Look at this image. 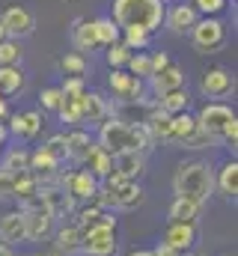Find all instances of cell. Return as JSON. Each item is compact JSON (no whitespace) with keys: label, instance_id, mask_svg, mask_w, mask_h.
<instances>
[{"label":"cell","instance_id":"cell-1","mask_svg":"<svg viewBox=\"0 0 238 256\" xmlns=\"http://www.w3.org/2000/svg\"><path fill=\"white\" fill-rule=\"evenodd\" d=\"M173 194L196 206H206L214 194V167L202 158L182 161L173 173Z\"/></svg>","mask_w":238,"mask_h":256},{"label":"cell","instance_id":"cell-2","mask_svg":"<svg viewBox=\"0 0 238 256\" xmlns=\"http://www.w3.org/2000/svg\"><path fill=\"white\" fill-rule=\"evenodd\" d=\"M96 143L102 146V149H108L110 155H119V152H149L155 143H152V137H149V131L140 126H128V122H122L116 120L114 114L98 126V134H96Z\"/></svg>","mask_w":238,"mask_h":256},{"label":"cell","instance_id":"cell-3","mask_svg":"<svg viewBox=\"0 0 238 256\" xmlns=\"http://www.w3.org/2000/svg\"><path fill=\"white\" fill-rule=\"evenodd\" d=\"M110 18L119 30H143L152 36L164 27V3L161 0H114Z\"/></svg>","mask_w":238,"mask_h":256},{"label":"cell","instance_id":"cell-4","mask_svg":"<svg viewBox=\"0 0 238 256\" xmlns=\"http://www.w3.org/2000/svg\"><path fill=\"white\" fill-rule=\"evenodd\" d=\"M116 214L114 212H102L90 226L80 230V254L84 256H116L119 242H116Z\"/></svg>","mask_w":238,"mask_h":256},{"label":"cell","instance_id":"cell-5","mask_svg":"<svg viewBox=\"0 0 238 256\" xmlns=\"http://www.w3.org/2000/svg\"><path fill=\"white\" fill-rule=\"evenodd\" d=\"M188 36H190V45L200 54H218L226 45V24L214 15H200Z\"/></svg>","mask_w":238,"mask_h":256},{"label":"cell","instance_id":"cell-6","mask_svg":"<svg viewBox=\"0 0 238 256\" xmlns=\"http://www.w3.org/2000/svg\"><path fill=\"white\" fill-rule=\"evenodd\" d=\"M194 120H196V126L202 128L208 137H214V140L220 143V134H224V128L236 120V110H232L226 102H206V104L194 114Z\"/></svg>","mask_w":238,"mask_h":256},{"label":"cell","instance_id":"cell-7","mask_svg":"<svg viewBox=\"0 0 238 256\" xmlns=\"http://www.w3.org/2000/svg\"><path fill=\"white\" fill-rule=\"evenodd\" d=\"M57 185L62 188V194H66L74 206L90 202V200L96 196V191H98V179H96V176H90L84 167H80V170L60 173V176H57Z\"/></svg>","mask_w":238,"mask_h":256},{"label":"cell","instance_id":"cell-8","mask_svg":"<svg viewBox=\"0 0 238 256\" xmlns=\"http://www.w3.org/2000/svg\"><path fill=\"white\" fill-rule=\"evenodd\" d=\"M108 86L122 104H146V80L128 74L125 68H110Z\"/></svg>","mask_w":238,"mask_h":256},{"label":"cell","instance_id":"cell-9","mask_svg":"<svg viewBox=\"0 0 238 256\" xmlns=\"http://www.w3.org/2000/svg\"><path fill=\"white\" fill-rule=\"evenodd\" d=\"M200 90H202L206 98L224 102V98H230V96L236 92V74H232L230 68H224V66H214V68H208V72L202 74Z\"/></svg>","mask_w":238,"mask_h":256},{"label":"cell","instance_id":"cell-10","mask_svg":"<svg viewBox=\"0 0 238 256\" xmlns=\"http://www.w3.org/2000/svg\"><path fill=\"white\" fill-rule=\"evenodd\" d=\"M24 212V226H27V242H45V238H51L54 236V214L51 212H45L42 208V202L36 200V202H30L27 208H21Z\"/></svg>","mask_w":238,"mask_h":256},{"label":"cell","instance_id":"cell-11","mask_svg":"<svg viewBox=\"0 0 238 256\" xmlns=\"http://www.w3.org/2000/svg\"><path fill=\"white\" fill-rule=\"evenodd\" d=\"M161 242L164 244H170L176 254H194V248H196V242H200V224H167V230H164V236H161Z\"/></svg>","mask_w":238,"mask_h":256},{"label":"cell","instance_id":"cell-12","mask_svg":"<svg viewBox=\"0 0 238 256\" xmlns=\"http://www.w3.org/2000/svg\"><path fill=\"white\" fill-rule=\"evenodd\" d=\"M0 24L6 27L9 39H27L36 30V15L30 9H24V6H9V9H3Z\"/></svg>","mask_w":238,"mask_h":256},{"label":"cell","instance_id":"cell-13","mask_svg":"<svg viewBox=\"0 0 238 256\" xmlns=\"http://www.w3.org/2000/svg\"><path fill=\"white\" fill-rule=\"evenodd\" d=\"M45 126V120H42V110H18V114H9V120H6V128H9V137H18V140H36L39 137V131Z\"/></svg>","mask_w":238,"mask_h":256},{"label":"cell","instance_id":"cell-14","mask_svg":"<svg viewBox=\"0 0 238 256\" xmlns=\"http://www.w3.org/2000/svg\"><path fill=\"white\" fill-rule=\"evenodd\" d=\"M110 114H114V108H110V102H108L102 92L86 90V92L80 96V126H96L98 128Z\"/></svg>","mask_w":238,"mask_h":256},{"label":"cell","instance_id":"cell-15","mask_svg":"<svg viewBox=\"0 0 238 256\" xmlns=\"http://www.w3.org/2000/svg\"><path fill=\"white\" fill-rule=\"evenodd\" d=\"M200 12L190 6V3H176V6H164V27L173 33V36H184L190 33V27L196 24Z\"/></svg>","mask_w":238,"mask_h":256},{"label":"cell","instance_id":"cell-16","mask_svg":"<svg viewBox=\"0 0 238 256\" xmlns=\"http://www.w3.org/2000/svg\"><path fill=\"white\" fill-rule=\"evenodd\" d=\"M27 242V226H24V212L21 208H9L0 214V244L15 248Z\"/></svg>","mask_w":238,"mask_h":256},{"label":"cell","instance_id":"cell-17","mask_svg":"<svg viewBox=\"0 0 238 256\" xmlns=\"http://www.w3.org/2000/svg\"><path fill=\"white\" fill-rule=\"evenodd\" d=\"M60 164H62V161H57L45 146H39V149L30 152V173H33L42 185H54V182H57Z\"/></svg>","mask_w":238,"mask_h":256},{"label":"cell","instance_id":"cell-18","mask_svg":"<svg viewBox=\"0 0 238 256\" xmlns=\"http://www.w3.org/2000/svg\"><path fill=\"white\" fill-rule=\"evenodd\" d=\"M149 90H152V96L158 98V96H164V92H170V90H178V86H184L188 84V74H184V68L178 63H170L164 72H158V74H152L149 80Z\"/></svg>","mask_w":238,"mask_h":256},{"label":"cell","instance_id":"cell-19","mask_svg":"<svg viewBox=\"0 0 238 256\" xmlns=\"http://www.w3.org/2000/svg\"><path fill=\"white\" fill-rule=\"evenodd\" d=\"M114 173L122 182H137L146 173V155L143 152H119V155H114Z\"/></svg>","mask_w":238,"mask_h":256},{"label":"cell","instance_id":"cell-20","mask_svg":"<svg viewBox=\"0 0 238 256\" xmlns=\"http://www.w3.org/2000/svg\"><path fill=\"white\" fill-rule=\"evenodd\" d=\"M92 146H96V140L90 137V131H84V128H72V131H66V161H72V164H84Z\"/></svg>","mask_w":238,"mask_h":256},{"label":"cell","instance_id":"cell-21","mask_svg":"<svg viewBox=\"0 0 238 256\" xmlns=\"http://www.w3.org/2000/svg\"><path fill=\"white\" fill-rule=\"evenodd\" d=\"M42 182L27 170V173H15V188H12V202H18V208H27L30 202L39 200Z\"/></svg>","mask_w":238,"mask_h":256},{"label":"cell","instance_id":"cell-22","mask_svg":"<svg viewBox=\"0 0 238 256\" xmlns=\"http://www.w3.org/2000/svg\"><path fill=\"white\" fill-rule=\"evenodd\" d=\"M108 188V185H104ZM114 191V202H116V212H134V208H140L143 206V200H146V194L140 188V182H119L116 188H110Z\"/></svg>","mask_w":238,"mask_h":256},{"label":"cell","instance_id":"cell-23","mask_svg":"<svg viewBox=\"0 0 238 256\" xmlns=\"http://www.w3.org/2000/svg\"><path fill=\"white\" fill-rule=\"evenodd\" d=\"M80 167H84V170H86L90 176H96L98 182H104V179H108V176L114 173V155H110L108 149H102V146L96 143V146L90 149V155H86V161H84Z\"/></svg>","mask_w":238,"mask_h":256},{"label":"cell","instance_id":"cell-24","mask_svg":"<svg viewBox=\"0 0 238 256\" xmlns=\"http://www.w3.org/2000/svg\"><path fill=\"white\" fill-rule=\"evenodd\" d=\"M214 191L226 200H236L238 196V161L230 158L220 164V170H214Z\"/></svg>","mask_w":238,"mask_h":256},{"label":"cell","instance_id":"cell-25","mask_svg":"<svg viewBox=\"0 0 238 256\" xmlns=\"http://www.w3.org/2000/svg\"><path fill=\"white\" fill-rule=\"evenodd\" d=\"M72 45H74V51L78 54H92V51H98V42H96V33H92V21L90 18H78L74 24H72Z\"/></svg>","mask_w":238,"mask_h":256},{"label":"cell","instance_id":"cell-26","mask_svg":"<svg viewBox=\"0 0 238 256\" xmlns=\"http://www.w3.org/2000/svg\"><path fill=\"white\" fill-rule=\"evenodd\" d=\"M155 108L164 110V114H170V116L184 114V110L190 108V92H188V86H178V90H170V92L158 96V98H155Z\"/></svg>","mask_w":238,"mask_h":256},{"label":"cell","instance_id":"cell-27","mask_svg":"<svg viewBox=\"0 0 238 256\" xmlns=\"http://www.w3.org/2000/svg\"><path fill=\"white\" fill-rule=\"evenodd\" d=\"M54 250H60L62 256L80 254V226L78 224H68V226L54 230Z\"/></svg>","mask_w":238,"mask_h":256},{"label":"cell","instance_id":"cell-28","mask_svg":"<svg viewBox=\"0 0 238 256\" xmlns=\"http://www.w3.org/2000/svg\"><path fill=\"white\" fill-rule=\"evenodd\" d=\"M200 208H202V206H196V202H190V200L173 196V202H170V208H167V218H170L173 224H200Z\"/></svg>","mask_w":238,"mask_h":256},{"label":"cell","instance_id":"cell-29","mask_svg":"<svg viewBox=\"0 0 238 256\" xmlns=\"http://www.w3.org/2000/svg\"><path fill=\"white\" fill-rule=\"evenodd\" d=\"M27 78H24V68L21 66H0V96H18L24 90Z\"/></svg>","mask_w":238,"mask_h":256},{"label":"cell","instance_id":"cell-30","mask_svg":"<svg viewBox=\"0 0 238 256\" xmlns=\"http://www.w3.org/2000/svg\"><path fill=\"white\" fill-rule=\"evenodd\" d=\"M92 33H96L98 48H110V45H116L119 42V27L114 24L110 15H98V18H92Z\"/></svg>","mask_w":238,"mask_h":256},{"label":"cell","instance_id":"cell-31","mask_svg":"<svg viewBox=\"0 0 238 256\" xmlns=\"http://www.w3.org/2000/svg\"><path fill=\"white\" fill-rule=\"evenodd\" d=\"M194 131H196V120H194V114H188V110H184V114H176L173 122H170V140H167V143H173V146L182 149V143H184Z\"/></svg>","mask_w":238,"mask_h":256},{"label":"cell","instance_id":"cell-32","mask_svg":"<svg viewBox=\"0 0 238 256\" xmlns=\"http://www.w3.org/2000/svg\"><path fill=\"white\" fill-rule=\"evenodd\" d=\"M0 170H6V173H27L30 170V152L27 149H9L6 155H3V161H0Z\"/></svg>","mask_w":238,"mask_h":256},{"label":"cell","instance_id":"cell-33","mask_svg":"<svg viewBox=\"0 0 238 256\" xmlns=\"http://www.w3.org/2000/svg\"><path fill=\"white\" fill-rule=\"evenodd\" d=\"M86 57L84 54H78V51H72V54H66L62 60H60V72L66 74V78H86Z\"/></svg>","mask_w":238,"mask_h":256},{"label":"cell","instance_id":"cell-34","mask_svg":"<svg viewBox=\"0 0 238 256\" xmlns=\"http://www.w3.org/2000/svg\"><path fill=\"white\" fill-rule=\"evenodd\" d=\"M119 42H122L128 51H143V48L152 42V36L143 33V30H119Z\"/></svg>","mask_w":238,"mask_h":256},{"label":"cell","instance_id":"cell-35","mask_svg":"<svg viewBox=\"0 0 238 256\" xmlns=\"http://www.w3.org/2000/svg\"><path fill=\"white\" fill-rule=\"evenodd\" d=\"M21 57H24V51H21L18 39L0 42V66H21Z\"/></svg>","mask_w":238,"mask_h":256},{"label":"cell","instance_id":"cell-36","mask_svg":"<svg viewBox=\"0 0 238 256\" xmlns=\"http://www.w3.org/2000/svg\"><path fill=\"white\" fill-rule=\"evenodd\" d=\"M128 74H134V78H140V80H149V74H152V66H149V54H131L128 57Z\"/></svg>","mask_w":238,"mask_h":256},{"label":"cell","instance_id":"cell-37","mask_svg":"<svg viewBox=\"0 0 238 256\" xmlns=\"http://www.w3.org/2000/svg\"><path fill=\"white\" fill-rule=\"evenodd\" d=\"M212 146H220V143H218L214 137H208V134H206L200 126H196V131H194V134L182 143V149H212Z\"/></svg>","mask_w":238,"mask_h":256},{"label":"cell","instance_id":"cell-38","mask_svg":"<svg viewBox=\"0 0 238 256\" xmlns=\"http://www.w3.org/2000/svg\"><path fill=\"white\" fill-rule=\"evenodd\" d=\"M39 102H42V110L57 114L60 104H62V90H60V86H45L42 96H39Z\"/></svg>","mask_w":238,"mask_h":256},{"label":"cell","instance_id":"cell-39","mask_svg":"<svg viewBox=\"0 0 238 256\" xmlns=\"http://www.w3.org/2000/svg\"><path fill=\"white\" fill-rule=\"evenodd\" d=\"M104 57H108V66H110V68H125L128 57H131V51H128L122 42H116V45H110V48H108V54H104Z\"/></svg>","mask_w":238,"mask_h":256},{"label":"cell","instance_id":"cell-40","mask_svg":"<svg viewBox=\"0 0 238 256\" xmlns=\"http://www.w3.org/2000/svg\"><path fill=\"white\" fill-rule=\"evenodd\" d=\"M45 149L57 158V161H66V131H57L45 140Z\"/></svg>","mask_w":238,"mask_h":256},{"label":"cell","instance_id":"cell-41","mask_svg":"<svg viewBox=\"0 0 238 256\" xmlns=\"http://www.w3.org/2000/svg\"><path fill=\"white\" fill-rule=\"evenodd\" d=\"M60 90H62V96H66V98H78V96H84V92H86V78H66Z\"/></svg>","mask_w":238,"mask_h":256},{"label":"cell","instance_id":"cell-42","mask_svg":"<svg viewBox=\"0 0 238 256\" xmlns=\"http://www.w3.org/2000/svg\"><path fill=\"white\" fill-rule=\"evenodd\" d=\"M190 6L196 9V12H202V15H220L224 9H226V0H190Z\"/></svg>","mask_w":238,"mask_h":256},{"label":"cell","instance_id":"cell-43","mask_svg":"<svg viewBox=\"0 0 238 256\" xmlns=\"http://www.w3.org/2000/svg\"><path fill=\"white\" fill-rule=\"evenodd\" d=\"M12 188H15V173L0 170V202H12Z\"/></svg>","mask_w":238,"mask_h":256},{"label":"cell","instance_id":"cell-44","mask_svg":"<svg viewBox=\"0 0 238 256\" xmlns=\"http://www.w3.org/2000/svg\"><path fill=\"white\" fill-rule=\"evenodd\" d=\"M170 63H173V60H170V57H167L164 51H155V54H149V66H152V74L164 72V68H167ZM152 74H149V78H152Z\"/></svg>","mask_w":238,"mask_h":256},{"label":"cell","instance_id":"cell-45","mask_svg":"<svg viewBox=\"0 0 238 256\" xmlns=\"http://www.w3.org/2000/svg\"><path fill=\"white\" fill-rule=\"evenodd\" d=\"M152 254H155V256H182V254H176L170 244H164V242H158V244L152 248Z\"/></svg>","mask_w":238,"mask_h":256},{"label":"cell","instance_id":"cell-46","mask_svg":"<svg viewBox=\"0 0 238 256\" xmlns=\"http://www.w3.org/2000/svg\"><path fill=\"white\" fill-rule=\"evenodd\" d=\"M9 114H12V110H9L6 98H0V122H6V120H9Z\"/></svg>","mask_w":238,"mask_h":256},{"label":"cell","instance_id":"cell-47","mask_svg":"<svg viewBox=\"0 0 238 256\" xmlns=\"http://www.w3.org/2000/svg\"><path fill=\"white\" fill-rule=\"evenodd\" d=\"M125 256H155V254H152V248H137V250H131Z\"/></svg>","mask_w":238,"mask_h":256},{"label":"cell","instance_id":"cell-48","mask_svg":"<svg viewBox=\"0 0 238 256\" xmlns=\"http://www.w3.org/2000/svg\"><path fill=\"white\" fill-rule=\"evenodd\" d=\"M9 140V128H6V122H0V146Z\"/></svg>","mask_w":238,"mask_h":256},{"label":"cell","instance_id":"cell-49","mask_svg":"<svg viewBox=\"0 0 238 256\" xmlns=\"http://www.w3.org/2000/svg\"><path fill=\"white\" fill-rule=\"evenodd\" d=\"M33 256H62V254H60V250H54V248H51V250H42V254H33Z\"/></svg>","mask_w":238,"mask_h":256},{"label":"cell","instance_id":"cell-50","mask_svg":"<svg viewBox=\"0 0 238 256\" xmlns=\"http://www.w3.org/2000/svg\"><path fill=\"white\" fill-rule=\"evenodd\" d=\"M12 254H15L12 248H6V244H0V256H12Z\"/></svg>","mask_w":238,"mask_h":256},{"label":"cell","instance_id":"cell-51","mask_svg":"<svg viewBox=\"0 0 238 256\" xmlns=\"http://www.w3.org/2000/svg\"><path fill=\"white\" fill-rule=\"evenodd\" d=\"M6 39H9V36H6V27L0 24V42H6Z\"/></svg>","mask_w":238,"mask_h":256},{"label":"cell","instance_id":"cell-52","mask_svg":"<svg viewBox=\"0 0 238 256\" xmlns=\"http://www.w3.org/2000/svg\"><path fill=\"white\" fill-rule=\"evenodd\" d=\"M12 256H33V254H12Z\"/></svg>","mask_w":238,"mask_h":256},{"label":"cell","instance_id":"cell-53","mask_svg":"<svg viewBox=\"0 0 238 256\" xmlns=\"http://www.w3.org/2000/svg\"><path fill=\"white\" fill-rule=\"evenodd\" d=\"M184 256H206V254H184Z\"/></svg>","mask_w":238,"mask_h":256},{"label":"cell","instance_id":"cell-54","mask_svg":"<svg viewBox=\"0 0 238 256\" xmlns=\"http://www.w3.org/2000/svg\"><path fill=\"white\" fill-rule=\"evenodd\" d=\"M0 152H3V146H0Z\"/></svg>","mask_w":238,"mask_h":256},{"label":"cell","instance_id":"cell-55","mask_svg":"<svg viewBox=\"0 0 238 256\" xmlns=\"http://www.w3.org/2000/svg\"><path fill=\"white\" fill-rule=\"evenodd\" d=\"M161 3H167V0H161Z\"/></svg>","mask_w":238,"mask_h":256},{"label":"cell","instance_id":"cell-56","mask_svg":"<svg viewBox=\"0 0 238 256\" xmlns=\"http://www.w3.org/2000/svg\"><path fill=\"white\" fill-rule=\"evenodd\" d=\"M230 256H236V254H230Z\"/></svg>","mask_w":238,"mask_h":256},{"label":"cell","instance_id":"cell-57","mask_svg":"<svg viewBox=\"0 0 238 256\" xmlns=\"http://www.w3.org/2000/svg\"><path fill=\"white\" fill-rule=\"evenodd\" d=\"M0 98H3V96H0Z\"/></svg>","mask_w":238,"mask_h":256}]
</instances>
